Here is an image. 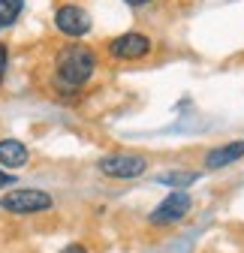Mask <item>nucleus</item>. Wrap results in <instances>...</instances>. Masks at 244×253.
Wrapping results in <instances>:
<instances>
[{
  "instance_id": "obj_7",
  "label": "nucleus",
  "mask_w": 244,
  "mask_h": 253,
  "mask_svg": "<svg viewBox=\"0 0 244 253\" xmlns=\"http://www.w3.org/2000/svg\"><path fill=\"white\" fill-rule=\"evenodd\" d=\"M241 157H244V142L238 139V142H229V145H220L214 151H208L205 154V169H223V166L241 160Z\"/></svg>"
},
{
  "instance_id": "obj_3",
  "label": "nucleus",
  "mask_w": 244,
  "mask_h": 253,
  "mask_svg": "<svg viewBox=\"0 0 244 253\" xmlns=\"http://www.w3.org/2000/svg\"><path fill=\"white\" fill-rule=\"evenodd\" d=\"M97 169L109 178H118V181H130V178H139L148 163H145V157L139 154H106L103 160L97 163Z\"/></svg>"
},
{
  "instance_id": "obj_1",
  "label": "nucleus",
  "mask_w": 244,
  "mask_h": 253,
  "mask_svg": "<svg viewBox=\"0 0 244 253\" xmlns=\"http://www.w3.org/2000/svg\"><path fill=\"white\" fill-rule=\"evenodd\" d=\"M94 70H97V57H94V51H90L87 45L73 42V45H64V48L57 51L54 73H57V82L64 84V87H81V84H87L90 76H94Z\"/></svg>"
},
{
  "instance_id": "obj_8",
  "label": "nucleus",
  "mask_w": 244,
  "mask_h": 253,
  "mask_svg": "<svg viewBox=\"0 0 244 253\" xmlns=\"http://www.w3.org/2000/svg\"><path fill=\"white\" fill-rule=\"evenodd\" d=\"M27 148L18 142V139H3L0 142V166H6V169H18L27 163Z\"/></svg>"
},
{
  "instance_id": "obj_12",
  "label": "nucleus",
  "mask_w": 244,
  "mask_h": 253,
  "mask_svg": "<svg viewBox=\"0 0 244 253\" xmlns=\"http://www.w3.org/2000/svg\"><path fill=\"white\" fill-rule=\"evenodd\" d=\"M12 181H15V178H12V175H9L6 169H0V187H9Z\"/></svg>"
},
{
  "instance_id": "obj_6",
  "label": "nucleus",
  "mask_w": 244,
  "mask_h": 253,
  "mask_svg": "<svg viewBox=\"0 0 244 253\" xmlns=\"http://www.w3.org/2000/svg\"><path fill=\"white\" fill-rule=\"evenodd\" d=\"M54 24L64 37H84L90 30V15L81 6H60L54 12Z\"/></svg>"
},
{
  "instance_id": "obj_11",
  "label": "nucleus",
  "mask_w": 244,
  "mask_h": 253,
  "mask_svg": "<svg viewBox=\"0 0 244 253\" xmlns=\"http://www.w3.org/2000/svg\"><path fill=\"white\" fill-rule=\"evenodd\" d=\"M6 57H9L6 45H0V84H3V76H6Z\"/></svg>"
},
{
  "instance_id": "obj_9",
  "label": "nucleus",
  "mask_w": 244,
  "mask_h": 253,
  "mask_svg": "<svg viewBox=\"0 0 244 253\" xmlns=\"http://www.w3.org/2000/svg\"><path fill=\"white\" fill-rule=\"evenodd\" d=\"M196 181H199V172H163V175H157V184L175 187V190H187Z\"/></svg>"
},
{
  "instance_id": "obj_10",
  "label": "nucleus",
  "mask_w": 244,
  "mask_h": 253,
  "mask_svg": "<svg viewBox=\"0 0 244 253\" xmlns=\"http://www.w3.org/2000/svg\"><path fill=\"white\" fill-rule=\"evenodd\" d=\"M21 9H24V0H0V27L15 24Z\"/></svg>"
},
{
  "instance_id": "obj_14",
  "label": "nucleus",
  "mask_w": 244,
  "mask_h": 253,
  "mask_svg": "<svg viewBox=\"0 0 244 253\" xmlns=\"http://www.w3.org/2000/svg\"><path fill=\"white\" fill-rule=\"evenodd\" d=\"M124 3H130V6H145V3H151V0H124Z\"/></svg>"
},
{
  "instance_id": "obj_2",
  "label": "nucleus",
  "mask_w": 244,
  "mask_h": 253,
  "mask_svg": "<svg viewBox=\"0 0 244 253\" xmlns=\"http://www.w3.org/2000/svg\"><path fill=\"white\" fill-rule=\"evenodd\" d=\"M54 202L45 190H34V187H21V190H12L0 199V208L9 211V214H40V211H48Z\"/></svg>"
},
{
  "instance_id": "obj_5",
  "label": "nucleus",
  "mask_w": 244,
  "mask_h": 253,
  "mask_svg": "<svg viewBox=\"0 0 244 253\" xmlns=\"http://www.w3.org/2000/svg\"><path fill=\"white\" fill-rule=\"evenodd\" d=\"M151 51V40L145 34H121L109 42V54L118 60H139Z\"/></svg>"
},
{
  "instance_id": "obj_13",
  "label": "nucleus",
  "mask_w": 244,
  "mask_h": 253,
  "mask_svg": "<svg viewBox=\"0 0 244 253\" xmlns=\"http://www.w3.org/2000/svg\"><path fill=\"white\" fill-rule=\"evenodd\" d=\"M60 253H87V250H84L81 244H67V247L60 250Z\"/></svg>"
},
{
  "instance_id": "obj_4",
  "label": "nucleus",
  "mask_w": 244,
  "mask_h": 253,
  "mask_svg": "<svg viewBox=\"0 0 244 253\" xmlns=\"http://www.w3.org/2000/svg\"><path fill=\"white\" fill-rule=\"evenodd\" d=\"M190 208H193L190 193H187V190H175V193H169L154 211H151L148 220H151L154 226H172V223H178V220H184Z\"/></svg>"
}]
</instances>
